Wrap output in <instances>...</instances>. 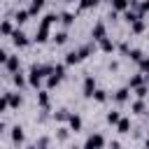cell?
I'll list each match as a JSON object with an SVG mask.
<instances>
[{
	"label": "cell",
	"mask_w": 149,
	"mask_h": 149,
	"mask_svg": "<svg viewBox=\"0 0 149 149\" xmlns=\"http://www.w3.org/2000/svg\"><path fill=\"white\" fill-rule=\"evenodd\" d=\"M102 147H105V137H102L100 133L88 135V137H86V142H84V149H102Z\"/></svg>",
	"instance_id": "cell-1"
},
{
	"label": "cell",
	"mask_w": 149,
	"mask_h": 149,
	"mask_svg": "<svg viewBox=\"0 0 149 149\" xmlns=\"http://www.w3.org/2000/svg\"><path fill=\"white\" fill-rule=\"evenodd\" d=\"M91 37H93V40H98V42H102V40L107 37V28H105V23H102V21H98V23L91 28Z\"/></svg>",
	"instance_id": "cell-2"
},
{
	"label": "cell",
	"mask_w": 149,
	"mask_h": 149,
	"mask_svg": "<svg viewBox=\"0 0 149 149\" xmlns=\"http://www.w3.org/2000/svg\"><path fill=\"white\" fill-rule=\"evenodd\" d=\"M95 91H98V88H95V79H93L91 74H86V77H84V95H86V98H93Z\"/></svg>",
	"instance_id": "cell-3"
},
{
	"label": "cell",
	"mask_w": 149,
	"mask_h": 149,
	"mask_svg": "<svg viewBox=\"0 0 149 149\" xmlns=\"http://www.w3.org/2000/svg\"><path fill=\"white\" fill-rule=\"evenodd\" d=\"M12 42H14L16 47H26V44H28V35H26L23 30H14V35H12Z\"/></svg>",
	"instance_id": "cell-4"
},
{
	"label": "cell",
	"mask_w": 149,
	"mask_h": 149,
	"mask_svg": "<svg viewBox=\"0 0 149 149\" xmlns=\"http://www.w3.org/2000/svg\"><path fill=\"white\" fill-rule=\"evenodd\" d=\"M19 65H21L19 56H9V58H7V63H5V68H7L12 74H16V72H19Z\"/></svg>",
	"instance_id": "cell-5"
},
{
	"label": "cell",
	"mask_w": 149,
	"mask_h": 149,
	"mask_svg": "<svg viewBox=\"0 0 149 149\" xmlns=\"http://www.w3.org/2000/svg\"><path fill=\"white\" fill-rule=\"evenodd\" d=\"M47 37H49V26L40 23V26H37V30H35V40H37V42H44Z\"/></svg>",
	"instance_id": "cell-6"
},
{
	"label": "cell",
	"mask_w": 149,
	"mask_h": 149,
	"mask_svg": "<svg viewBox=\"0 0 149 149\" xmlns=\"http://www.w3.org/2000/svg\"><path fill=\"white\" fill-rule=\"evenodd\" d=\"M5 95H7V102H9V107H19V105L23 102L21 93H5Z\"/></svg>",
	"instance_id": "cell-7"
},
{
	"label": "cell",
	"mask_w": 149,
	"mask_h": 149,
	"mask_svg": "<svg viewBox=\"0 0 149 149\" xmlns=\"http://www.w3.org/2000/svg\"><path fill=\"white\" fill-rule=\"evenodd\" d=\"M68 123H70V128L77 133L79 128H81V116L79 114H70V119H68Z\"/></svg>",
	"instance_id": "cell-8"
},
{
	"label": "cell",
	"mask_w": 149,
	"mask_h": 149,
	"mask_svg": "<svg viewBox=\"0 0 149 149\" xmlns=\"http://www.w3.org/2000/svg\"><path fill=\"white\" fill-rule=\"evenodd\" d=\"M12 142H16V144L23 142V128H21V126H14V128H12Z\"/></svg>",
	"instance_id": "cell-9"
},
{
	"label": "cell",
	"mask_w": 149,
	"mask_h": 149,
	"mask_svg": "<svg viewBox=\"0 0 149 149\" xmlns=\"http://www.w3.org/2000/svg\"><path fill=\"white\" fill-rule=\"evenodd\" d=\"M28 16H30V12H28V9H16V12H14V21H16V23L28 21Z\"/></svg>",
	"instance_id": "cell-10"
},
{
	"label": "cell",
	"mask_w": 149,
	"mask_h": 149,
	"mask_svg": "<svg viewBox=\"0 0 149 149\" xmlns=\"http://www.w3.org/2000/svg\"><path fill=\"white\" fill-rule=\"evenodd\" d=\"M128 86H130V88H140V86H144V77H142V74H133L130 81H128Z\"/></svg>",
	"instance_id": "cell-11"
},
{
	"label": "cell",
	"mask_w": 149,
	"mask_h": 149,
	"mask_svg": "<svg viewBox=\"0 0 149 149\" xmlns=\"http://www.w3.org/2000/svg\"><path fill=\"white\" fill-rule=\"evenodd\" d=\"M114 100H116V102H126V100H128V86H121V88L114 93Z\"/></svg>",
	"instance_id": "cell-12"
},
{
	"label": "cell",
	"mask_w": 149,
	"mask_h": 149,
	"mask_svg": "<svg viewBox=\"0 0 149 149\" xmlns=\"http://www.w3.org/2000/svg\"><path fill=\"white\" fill-rule=\"evenodd\" d=\"M37 102H40L42 109H47L49 107V93L47 91H37Z\"/></svg>",
	"instance_id": "cell-13"
},
{
	"label": "cell",
	"mask_w": 149,
	"mask_h": 149,
	"mask_svg": "<svg viewBox=\"0 0 149 149\" xmlns=\"http://www.w3.org/2000/svg\"><path fill=\"white\" fill-rule=\"evenodd\" d=\"M81 58H79V51H68L65 54V63L68 65H74V63H79Z\"/></svg>",
	"instance_id": "cell-14"
},
{
	"label": "cell",
	"mask_w": 149,
	"mask_h": 149,
	"mask_svg": "<svg viewBox=\"0 0 149 149\" xmlns=\"http://www.w3.org/2000/svg\"><path fill=\"white\" fill-rule=\"evenodd\" d=\"M42 7H44V2H42V0H33V2L28 5V12H30V16H33V14H37Z\"/></svg>",
	"instance_id": "cell-15"
},
{
	"label": "cell",
	"mask_w": 149,
	"mask_h": 149,
	"mask_svg": "<svg viewBox=\"0 0 149 149\" xmlns=\"http://www.w3.org/2000/svg\"><path fill=\"white\" fill-rule=\"evenodd\" d=\"M130 30H133L135 35H140V33L144 30V19H137V21H133V23H130Z\"/></svg>",
	"instance_id": "cell-16"
},
{
	"label": "cell",
	"mask_w": 149,
	"mask_h": 149,
	"mask_svg": "<svg viewBox=\"0 0 149 149\" xmlns=\"http://www.w3.org/2000/svg\"><path fill=\"white\" fill-rule=\"evenodd\" d=\"M58 19H61L58 14H54V12H49V14H44V19H42V23H44V26H51V23H54V21H58Z\"/></svg>",
	"instance_id": "cell-17"
},
{
	"label": "cell",
	"mask_w": 149,
	"mask_h": 149,
	"mask_svg": "<svg viewBox=\"0 0 149 149\" xmlns=\"http://www.w3.org/2000/svg\"><path fill=\"white\" fill-rule=\"evenodd\" d=\"M0 33H2V35H14L12 21H2V26H0Z\"/></svg>",
	"instance_id": "cell-18"
},
{
	"label": "cell",
	"mask_w": 149,
	"mask_h": 149,
	"mask_svg": "<svg viewBox=\"0 0 149 149\" xmlns=\"http://www.w3.org/2000/svg\"><path fill=\"white\" fill-rule=\"evenodd\" d=\"M54 42H56V44H65V42H68V33H65V30H58V33L54 35Z\"/></svg>",
	"instance_id": "cell-19"
},
{
	"label": "cell",
	"mask_w": 149,
	"mask_h": 149,
	"mask_svg": "<svg viewBox=\"0 0 149 149\" xmlns=\"http://www.w3.org/2000/svg\"><path fill=\"white\" fill-rule=\"evenodd\" d=\"M100 49H102V51H107V54H109V51H114V42H112V40H109V37H105V40H102V42H100Z\"/></svg>",
	"instance_id": "cell-20"
},
{
	"label": "cell",
	"mask_w": 149,
	"mask_h": 149,
	"mask_svg": "<svg viewBox=\"0 0 149 149\" xmlns=\"http://www.w3.org/2000/svg\"><path fill=\"white\" fill-rule=\"evenodd\" d=\"M119 121H121V116H119V112H116V109L107 112V123H116V126H119Z\"/></svg>",
	"instance_id": "cell-21"
},
{
	"label": "cell",
	"mask_w": 149,
	"mask_h": 149,
	"mask_svg": "<svg viewBox=\"0 0 149 149\" xmlns=\"http://www.w3.org/2000/svg\"><path fill=\"white\" fill-rule=\"evenodd\" d=\"M114 9H119V12H128L130 5H128L126 0H116V2H114Z\"/></svg>",
	"instance_id": "cell-22"
},
{
	"label": "cell",
	"mask_w": 149,
	"mask_h": 149,
	"mask_svg": "<svg viewBox=\"0 0 149 149\" xmlns=\"http://www.w3.org/2000/svg\"><path fill=\"white\" fill-rule=\"evenodd\" d=\"M61 21H63V26H70V23L74 21V16H72V12H63V14H61Z\"/></svg>",
	"instance_id": "cell-23"
},
{
	"label": "cell",
	"mask_w": 149,
	"mask_h": 149,
	"mask_svg": "<svg viewBox=\"0 0 149 149\" xmlns=\"http://www.w3.org/2000/svg\"><path fill=\"white\" fill-rule=\"evenodd\" d=\"M128 56H130V61H135V63H140V61H142V58H144V54H142V51H140V49H133V51H130V54H128Z\"/></svg>",
	"instance_id": "cell-24"
},
{
	"label": "cell",
	"mask_w": 149,
	"mask_h": 149,
	"mask_svg": "<svg viewBox=\"0 0 149 149\" xmlns=\"http://www.w3.org/2000/svg\"><path fill=\"white\" fill-rule=\"evenodd\" d=\"M116 128H119V133H128V130H130V121H128V119H121Z\"/></svg>",
	"instance_id": "cell-25"
},
{
	"label": "cell",
	"mask_w": 149,
	"mask_h": 149,
	"mask_svg": "<svg viewBox=\"0 0 149 149\" xmlns=\"http://www.w3.org/2000/svg\"><path fill=\"white\" fill-rule=\"evenodd\" d=\"M40 81H42V79H40L35 72H30V74H28V84H30V86H35V88H37V86H40Z\"/></svg>",
	"instance_id": "cell-26"
},
{
	"label": "cell",
	"mask_w": 149,
	"mask_h": 149,
	"mask_svg": "<svg viewBox=\"0 0 149 149\" xmlns=\"http://www.w3.org/2000/svg\"><path fill=\"white\" fill-rule=\"evenodd\" d=\"M12 81H14L16 86H23V84H26V77H23L21 72H16V74H12Z\"/></svg>",
	"instance_id": "cell-27"
},
{
	"label": "cell",
	"mask_w": 149,
	"mask_h": 149,
	"mask_svg": "<svg viewBox=\"0 0 149 149\" xmlns=\"http://www.w3.org/2000/svg\"><path fill=\"white\" fill-rule=\"evenodd\" d=\"M93 98H95V100H98V102H105V100H107V93H105V91H102V88H98V91H95V93H93Z\"/></svg>",
	"instance_id": "cell-28"
},
{
	"label": "cell",
	"mask_w": 149,
	"mask_h": 149,
	"mask_svg": "<svg viewBox=\"0 0 149 149\" xmlns=\"http://www.w3.org/2000/svg\"><path fill=\"white\" fill-rule=\"evenodd\" d=\"M56 119H58V121H68V119H70V112H68V109H58V112H56Z\"/></svg>",
	"instance_id": "cell-29"
},
{
	"label": "cell",
	"mask_w": 149,
	"mask_h": 149,
	"mask_svg": "<svg viewBox=\"0 0 149 149\" xmlns=\"http://www.w3.org/2000/svg\"><path fill=\"white\" fill-rule=\"evenodd\" d=\"M54 74H56L58 79H63V74H65V65H54Z\"/></svg>",
	"instance_id": "cell-30"
},
{
	"label": "cell",
	"mask_w": 149,
	"mask_h": 149,
	"mask_svg": "<svg viewBox=\"0 0 149 149\" xmlns=\"http://www.w3.org/2000/svg\"><path fill=\"white\" fill-rule=\"evenodd\" d=\"M58 84H61V79H58L56 74H51V77L47 79V86H49V88H54V86H58Z\"/></svg>",
	"instance_id": "cell-31"
},
{
	"label": "cell",
	"mask_w": 149,
	"mask_h": 149,
	"mask_svg": "<svg viewBox=\"0 0 149 149\" xmlns=\"http://www.w3.org/2000/svg\"><path fill=\"white\" fill-rule=\"evenodd\" d=\"M133 112H135V114H142V112H144V102H142V100L133 102Z\"/></svg>",
	"instance_id": "cell-32"
},
{
	"label": "cell",
	"mask_w": 149,
	"mask_h": 149,
	"mask_svg": "<svg viewBox=\"0 0 149 149\" xmlns=\"http://www.w3.org/2000/svg\"><path fill=\"white\" fill-rule=\"evenodd\" d=\"M88 54H91V44H84V47L79 49V58H86Z\"/></svg>",
	"instance_id": "cell-33"
},
{
	"label": "cell",
	"mask_w": 149,
	"mask_h": 149,
	"mask_svg": "<svg viewBox=\"0 0 149 149\" xmlns=\"http://www.w3.org/2000/svg\"><path fill=\"white\" fill-rule=\"evenodd\" d=\"M135 93H137V98L142 100V98L147 95V84H144V86H140V88H135Z\"/></svg>",
	"instance_id": "cell-34"
},
{
	"label": "cell",
	"mask_w": 149,
	"mask_h": 149,
	"mask_svg": "<svg viewBox=\"0 0 149 149\" xmlns=\"http://www.w3.org/2000/svg\"><path fill=\"white\" fill-rule=\"evenodd\" d=\"M56 135H58V140H68V135H70V133H68V128H58V133H56Z\"/></svg>",
	"instance_id": "cell-35"
},
{
	"label": "cell",
	"mask_w": 149,
	"mask_h": 149,
	"mask_svg": "<svg viewBox=\"0 0 149 149\" xmlns=\"http://www.w3.org/2000/svg\"><path fill=\"white\" fill-rule=\"evenodd\" d=\"M140 70L142 72H149V58H142L140 61Z\"/></svg>",
	"instance_id": "cell-36"
},
{
	"label": "cell",
	"mask_w": 149,
	"mask_h": 149,
	"mask_svg": "<svg viewBox=\"0 0 149 149\" xmlns=\"http://www.w3.org/2000/svg\"><path fill=\"white\" fill-rule=\"evenodd\" d=\"M47 144H49V140H47V137H40V142H37L35 147H37V149H47Z\"/></svg>",
	"instance_id": "cell-37"
},
{
	"label": "cell",
	"mask_w": 149,
	"mask_h": 149,
	"mask_svg": "<svg viewBox=\"0 0 149 149\" xmlns=\"http://www.w3.org/2000/svg\"><path fill=\"white\" fill-rule=\"evenodd\" d=\"M79 7H81V9H88V7H95V2H91V0H84V2H79Z\"/></svg>",
	"instance_id": "cell-38"
},
{
	"label": "cell",
	"mask_w": 149,
	"mask_h": 149,
	"mask_svg": "<svg viewBox=\"0 0 149 149\" xmlns=\"http://www.w3.org/2000/svg\"><path fill=\"white\" fill-rule=\"evenodd\" d=\"M119 49H121V51H123V54H130V51H133V49H130V47H128V42H123V44H121V47H119Z\"/></svg>",
	"instance_id": "cell-39"
},
{
	"label": "cell",
	"mask_w": 149,
	"mask_h": 149,
	"mask_svg": "<svg viewBox=\"0 0 149 149\" xmlns=\"http://www.w3.org/2000/svg\"><path fill=\"white\" fill-rule=\"evenodd\" d=\"M112 149H121V144L119 142H112Z\"/></svg>",
	"instance_id": "cell-40"
},
{
	"label": "cell",
	"mask_w": 149,
	"mask_h": 149,
	"mask_svg": "<svg viewBox=\"0 0 149 149\" xmlns=\"http://www.w3.org/2000/svg\"><path fill=\"white\" fill-rule=\"evenodd\" d=\"M144 149H149V137H147V142H144Z\"/></svg>",
	"instance_id": "cell-41"
},
{
	"label": "cell",
	"mask_w": 149,
	"mask_h": 149,
	"mask_svg": "<svg viewBox=\"0 0 149 149\" xmlns=\"http://www.w3.org/2000/svg\"><path fill=\"white\" fill-rule=\"evenodd\" d=\"M28 149H37V147H35V144H33V147H28Z\"/></svg>",
	"instance_id": "cell-42"
},
{
	"label": "cell",
	"mask_w": 149,
	"mask_h": 149,
	"mask_svg": "<svg viewBox=\"0 0 149 149\" xmlns=\"http://www.w3.org/2000/svg\"><path fill=\"white\" fill-rule=\"evenodd\" d=\"M147 81H149V77H147Z\"/></svg>",
	"instance_id": "cell-43"
}]
</instances>
